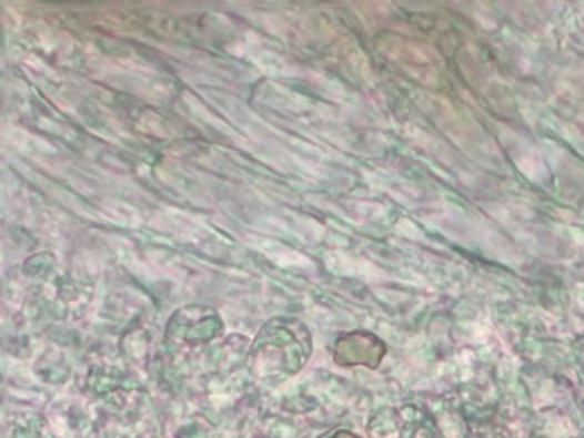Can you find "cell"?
<instances>
[{"label":"cell","mask_w":584,"mask_h":438,"mask_svg":"<svg viewBox=\"0 0 584 438\" xmlns=\"http://www.w3.org/2000/svg\"><path fill=\"white\" fill-rule=\"evenodd\" d=\"M311 352V340L298 323H270L254 345V366L274 377L298 373Z\"/></svg>","instance_id":"6da1fadb"},{"label":"cell","mask_w":584,"mask_h":438,"mask_svg":"<svg viewBox=\"0 0 584 438\" xmlns=\"http://www.w3.org/2000/svg\"><path fill=\"white\" fill-rule=\"evenodd\" d=\"M331 438H356L354 434H348V431H339L336 436H331Z\"/></svg>","instance_id":"3957f363"},{"label":"cell","mask_w":584,"mask_h":438,"mask_svg":"<svg viewBox=\"0 0 584 438\" xmlns=\"http://www.w3.org/2000/svg\"><path fill=\"white\" fill-rule=\"evenodd\" d=\"M386 354V345L372 334L365 332H354L348 336H341L333 349V358L341 366H367L377 368L380 361Z\"/></svg>","instance_id":"7a4b0ae2"}]
</instances>
